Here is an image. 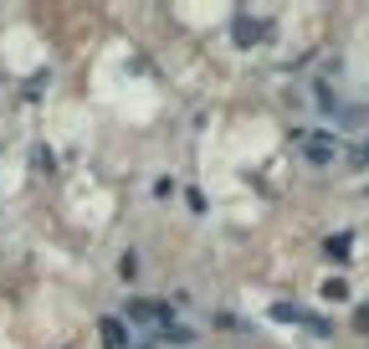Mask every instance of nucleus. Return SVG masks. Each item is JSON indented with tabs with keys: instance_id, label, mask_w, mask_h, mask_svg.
Masks as SVG:
<instances>
[{
	"instance_id": "nucleus-1",
	"label": "nucleus",
	"mask_w": 369,
	"mask_h": 349,
	"mask_svg": "<svg viewBox=\"0 0 369 349\" xmlns=\"http://www.w3.org/2000/svg\"><path fill=\"white\" fill-rule=\"evenodd\" d=\"M298 144H302V154H308L313 164H334L338 160V139L334 134H298Z\"/></svg>"
},
{
	"instance_id": "nucleus-2",
	"label": "nucleus",
	"mask_w": 369,
	"mask_h": 349,
	"mask_svg": "<svg viewBox=\"0 0 369 349\" xmlns=\"http://www.w3.org/2000/svg\"><path fill=\"white\" fill-rule=\"evenodd\" d=\"M236 42H241V46L261 42V21H252V16H246V10H236Z\"/></svg>"
},
{
	"instance_id": "nucleus-3",
	"label": "nucleus",
	"mask_w": 369,
	"mask_h": 349,
	"mask_svg": "<svg viewBox=\"0 0 369 349\" xmlns=\"http://www.w3.org/2000/svg\"><path fill=\"white\" fill-rule=\"evenodd\" d=\"M128 318H164V324H169V303H149V298H139V303H128Z\"/></svg>"
},
{
	"instance_id": "nucleus-4",
	"label": "nucleus",
	"mask_w": 369,
	"mask_h": 349,
	"mask_svg": "<svg viewBox=\"0 0 369 349\" xmlns=\"http://www.w3.org/2000/svg\"><path fill=\"white\" fill-rule=\"evenodd\" d=\"M103 344H108V349L123 344V324H118V318H103Z\"/></svg>"
},
{
	"instance_id": "nucleus-5",
	"label": "nucleus",
	"mask_w": 369,
	"mask_h": 349,
	"mask_svg": "<svg viewBox=\"0 0 369 349\" xmlns=\"http://www.w3.org/2000/svg\"><path fill=\"white\" fill-rule=\"evenodd\" d=\"M354 324H359V329H369V308H359V318H354Z\"/></svg>"
},
{
	"instance_id": "nucleus-6",
	"label": "nucleus",
	"mask_w": 369,
	"mask_h": 349,
	"mask_svg": "<svg viewBox=\"0 0 369 349\" xmlns=\"http://www.w3.org/2000/svg\"><path fill=\"white\" fill-rule=\"evenodd\" d=\"M359 164H369V144H364V149H359Z\"/></svg>"
}]
</instances>
